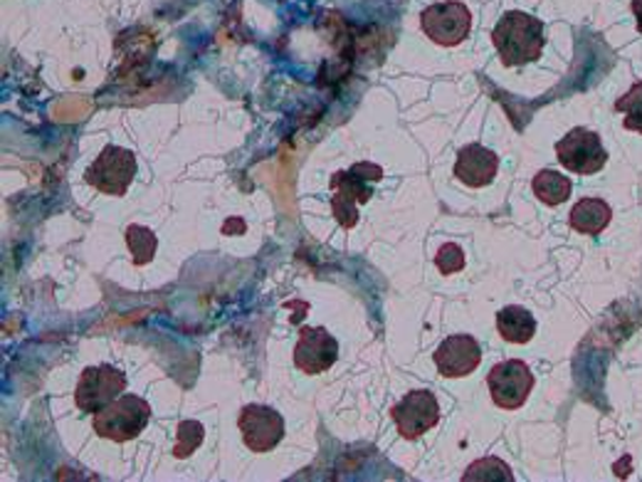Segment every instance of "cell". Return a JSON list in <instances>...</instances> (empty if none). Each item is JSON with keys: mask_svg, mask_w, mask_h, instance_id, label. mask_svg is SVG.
<instances>
[{"mask_svg": "<svg viewBox=\"0 0 642 482\" xmlns=\"http://www.w3.org/2000/svg\"><path fill=\"white\" fill-rule=\"evenodd\" d=\"M151 421V406L134 393H121L107 409L92 415V429L99 438L114 443L134 441Z\"/></svg>", "mask_w": 642, "mask_h": 482, "instance_id": "3", "label": "cell"}, {"mask_svg": "<svg viewBox=\"0 0 642 482\" xmlns=\"http://www.w3.org/2000/svg\"><path fill=\"white\" fill-rule=\"evenodd\" d=\"M134 177H137L134 151L109 144L94 159L92 167L87 169L84 179L94 191L119 199V195H124L129 191V185H131V181H134Z\"/></svg>", "mask_w": 642, "mask_h": 482, "instance_id": "4", "label": "cell"}, {"mask_svg": "<svg viewBox=\"0 0 642 482\" xmlns=\"http://www.w3.org/2000/svg\"><path fill=\"white\" fill-rule=\"evenodd\" d=\"M486 386H490L496 406L504 411H516L524 406L531 389H534V374H531L524 361L506 359L492 366L490 376H486Z\"/></svg>", "mask_w": 642, "mask_h": 482, "instance_id": "7", "label": "cell"}, {"mask_svg": "<svg viewBox=\"0 0 642 482\" xmlns=\"http://www.w3.org/2000/svg\"><path fill=\"white\" fill-rule=\"evenodd\" d=\"M615 112L625 114V129L642 134V82H635L630 90L615 102Z\"/></svg>", "mask_w": 642, "mask_h": 482, "instance_id": "19", "label": "cell"}, {"mask_svg": "<svg viewBox=\"0 0 642 482\" xmlns=\"http://www.w3.org/2000/svg\"><path fill=\"white\" fill-rule=\"evenodd\" d=\"M127 248L131 253V260H134L137 268L149 265L157 255V248H159V238L153 235V230L147 225H139V223H131L127 228Z\"/></svg>", "mask_w": 642, "mask_h": 482, "instance_id": "17", "label": "cell"}, {"mask_svg": "<svg viewBox=\"0 0 642 482\" xmlns=\"http://www.w3.org/2000/svg\"><path fill=\"white\" fill-rule=\"evenodd\" d=\"M531 191H534V195L541 203L561 205V203L569 201L573 185H571L569 177H561L559 171L544 169V171L536 173L534 181H531Z\"/></svg>", "mask_w": 642, "mask_h": 482, "instance_id": "16", "label": "cell"}, {"mask_svg": "<svg viewBox=\"0 0 642 482\" xmlns=\"http://www.w3.org/2000/svg\"><path fill=\"white\" fill-rule=\"evenodd\" d=\"M464 482H470V480H504V482H512L514 475H512V468H509L506 463H502L500 458H482L478 460V463H472L468 468V473L462 475Z\"/></svg>", "mask_w": 642, "mask_h": 482, "instance_id": "20", "label": "cell"}, {"mask_svg": "<svg viewBox=\"0 0 642 482\" xmlns=\"http://www.w3.org/2000/svg\"><path fill=\"white\" fill-rule=\"evenodd\" d=\"M203 438H205L203 423H198V421H181V423H179V431H175L173 458H179V460L191 458V455L198 451V448L203 445Z\"/></svg>", "mask_w": 642, "mask_h": 482, "instance_id": "18", "label": "cell"}, {"mask_svg": "<svg viewBox=\"0 0 642 482\" xmlns=\"http://www.w3.org/2000/svg\"><path fill=\"white\" fill-rule=\"evenodd\" d=\"M420 28L425 36L442 48H455L470 38L472 13L460 0H448V3H433L420 16Z\"/></svg>", "mask_w": 642, "mask_h": 482, "instance_id": "6", "label": "cell"}, {"mask_svg": "<svg viewBox=\"0 0 642 482\" xmlns=\"http://www.w3.org/2000/svg\"><path fill=\"white\" fill-rule=\"evenodd\" d=\"M391 419L405 441H418L440 423V403L433 391H411L391 409Z\"/></svg>", "mask_w": 642, "mask_h": 482, "instance_id": "9", "label": "cell"}, {"mask_svg": "<svg viewBox=\"0 0 642 482\" xmlns=\"http://www.w3.org/2000/svg\"><path fill=\"white\" fill-rule=\"evenodd\" d=\"M633 13H635V26L642 32V0H633Z\"/></svg>", "mask_w": 642, "mask_h": 482, "instance_id": "22", "label": "cell"}, {"mask_svg": "<svg viewBox=\"0 0 642 482\" xmlns=\"http://www.w3.org/2000/svg\"><path fill=\"white\" fill-rule=\"evenodd\" d=\"M127 391V376L112 364L87 366L74 389V403L82 413H99Z\"/></svg>", "mask_w": 642, "mask_h": 482, "instance_id": "5", "label": "cell"}, {"mask_svg": "<svg viewBox=\"0 0 642 482\" xmlns=\"http://www.w3.org/2000/svg\"><path fill=\"white\" fill-rule=\"evenodd\" d=\"M556 159L563 169L579 177H593L601 171L608 161V153L601 144V137L591 129H571L556 144Z\"/></svg>", "mask_w": 642, "mask_h": 482, "instance_id": "8", "label": "cell"}, {"mask_svg": "<svg viewBox=\"0 0 642 482\" xmlns=\"http://www.w3.org/2000/svg\"><path fill=\"white\" fill-rule=\"evenodd\" d=\"M435 265L442 275H455L464 268V253L458 243H445L435 255Z\"/></svg>", "mask_w": 642, "mask_h": 482, "instance_id": "21", "label": "cell"}, {"mask_svg": "<svg viewBox=\"0 0 642 482\" xmlns=\"http://www.w3.org/2000/svg\"><path fill=\"white\" fill-rule=\"evenodd\" d=\"M435 366L440 376L445 379H462L470 376L482 361V349L478 339L470 334H452L435 349Z\"/></svg>", "mask_w": 642, "mask_h": 482, "instance_id": "12", "label": "cell"}, {"mask_svg": "<svg viewBox=\"0 0 642 482\" xmlns=\"http://www.w3.org/2000/svg\"><path fill=\"white\" fill-rule=\"evenodd\" d=\"M339 359V342L324 327H302L294 347V366L309 376L324 374Z\"/></svg>", "mask_w": 642, "mask_h": 482, "instance_id": "11", "label": "cell"}, {"mask_svg": "<svg viewBox=\"0 0 642 482\" xmlns=\"http://www.w3.org/2000/svg\"><path fill=\"white\" fill-rule=\"evenodd\" d=\"M500 171V157L482 144H470L460 149L455 161V179L470 189H484Z\"/></svg>", "mask_w": 642, "mask_h": 482, "instance_id": "13", "label": "cell"}, {"mask_svg": "<svg viewBox=\"0 0 642 482\" xmlns=\"http://www.w3.org/2000/svg\"><path fill=\"white\" fill-rule=\"evenodd\" d=\"M383 179V169L379 163H357L349 171H337L331 177V211L341 228H357L359 223V205L369 203L373 189L371 183Z\"/></svg>", "mask_w": 642, "mask_h": 482, "instance_id": "2", "label": "cell"}, {"mask_svg": "<svg viewBox=\"0 0 642 482\" xmlns=\"http://www.w3.org/2000/svg\"><path fill=\"white\" fill-rule=\"evenodd\" d=\"M496 332L509 344H529L536 334V320L524 307L509 304L496 314Z\"/></svg>", "mask_w": 642, "mask_h": 482, "instance_id": "15", "label": "cell"}, {"mask_svg": "<svg viewBox=\"0 0 642 482\" xmlns=\"http://www.w3.org/2000/svg\"><path fill=\"white\" fill-rule=\"evenodd\" d=\"M492 42L504 68H522V64L536 62L544 52V23L522 10H509L494 26Z\"/></svg>", "mask_w": 642, "mask_h": 482, "instance_id": "1", "label": "cell"}, {"mask_svg": "<svg viewBox=\"0 0 642 482\" xmlns=\"http://www.w3.org/2000/svg\"><path fill=\"white\" fill-rule=\"evenodd\" d=\"M238 429L242 433V443L252 453H270L284 438V419L282 413H277L270 406L250 403V406L240 411Z\"/></svg>", "mask_w": 642, "mask_h": 482, "instance_id": "10", "label": "cell"}, {"mask_svg": "<svg viewBox=\"0 0 642 482\" xmlns=\"http://www.w3.org/2000/svg\"><path fill=\"white\" fill-rule=\"evenodd\" d=\"M613 211L611 205L601 199H581L573 205L569 215V223L581 235H601L603 230L611 223Z\"/></svg>", "mask_w": 642, "mask_h": 482, "instance_id": "14", "label": "cell"}]
</instances>
